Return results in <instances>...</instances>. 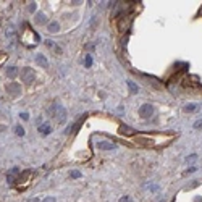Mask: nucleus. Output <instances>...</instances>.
I'll use <instances>...</instances> for the list:
<instances>
[{
	"instance_id": "a211bd4d",
	"label": "nucleus",
	"mask_w": 202,
	"mask_h": 202,
	"mask_svg": "<svg viewBox=\"0 0 202 202\" xmlns=\"http://www.w3.org/2000/svg\"><path fill=\"white\" fill-rule=\"evenodd\" d=\"M15 131H16V134H18V136H25V129H23L21 126H16Z\"/></svg>"
},
{
	"instance_id": "9d476101",
	"label": "nucleus",
	"mask_w": 202,
	"mask_h": 202,
	"mask_svg": "<svg viewBox=\"0 0 202 202\" xmlns=\"http://www.w3.org/2000/svg\"><path fill=\"white\" fill-rule=\"evenodd\" d=\"M36 63L39 65V66H42V68H47V66H49V63H47V58L44 57L42 53L36 55Z\"/></svg>"
},
{
	"instance_id": "0eeeda50",
	"label": "nucleus",
	"mask_w": 202,
	"mask_h": 202,
	"mask_svg": "<svg viewBox=\"0 0 202 202\" xmlns=\"http://www.w3.org/2000/svg\"><path fill=\"white\" fill-rule=\"evenodd\" d=\"M19 170L18 168H13L12 172H8V176H6V181H8V184H16V181H18L19 178Z\"/></svg>"
},
{
	"instance_id": "aec40b11",
	"label": "nucleus",
	"mask_w": 202,
	"mask_h": 202,
	"mask_svg": "<svg viewBox=\"0 0 202 202\" xmlns=\"http://www.w3.org/2000/svg\"><path fill=\"white\" fill-rule=\"evenodd\" d=\"M42 202H57V199H55V197H45Z\"/></svg>"
},
{
	"instance_id": "dca6fc26",
	"label": "nucleus",
	"mask_w": 202,
	"mask_h": 202,
	"mask_svg": "<svg viewBox=\"0 0 202 202\" xmlns=\"http://www.w3.org/2000/svg\"><path fill=\"white\" fill-rule=\"evenodd\" d=\"M83 120H84V116H81V118L76 121V125L73 126V129H71V131H73V133H78V129H79V126L83 125Z\"/></svg>"
},
{
	"instance_id": "423d86ee",
	"label": "nucleus",
	"mask_w": 202,
	"mask_h": 202,
	"mask_svg": "<svg viewBox=\"0 0 202 202\" xmlns=\"http://www.w3.org/2000/svg\"><path fill=\"white\" fill-rule=\"evenodd\" d=\"M139 115L142 116V118H150V116L154 115V107L149 104H144L141 108H139Z\"/></svg>"
},
{
	"instance_id": "2eb2a0df",
	"label": "nucleus",
	"mask_w": 202,
	"mask_h": 202,
	"mask_svg": "<svg viewBox=\"0 0 202 202\" xmlns=\"http://www.w3.org/2000/svg\"><path fill=\"white\" fill-rule=\"evenodd\" d=\"M45 21H47V18H45L44 13H39V15L36 16V23H37V25H44Z\"/></svg>"
},
{
	"instance_id": "9b49d317",
	"label": "nucleus",
	"mask_w": 202,
	"mask_h": 202,
	"mask_svg": "<svg viewBox=\"0 0 202 202\" xmlns=\"http://www.w3.org/2000/svg\"><path fill=\"white\" fill-rule=\"evenodd\" d=\"M50 131H52V128H50V125H49V123H42V125L39 126V133H40L42 136L50 134Z\"/></svg>"
},
{
	"instance_id": "f3484780",
	"label": "nucleus",
	"mask_w": 202,
	"mask_h": 202,
	"mask_svg": "<svg viewBox=\"0 0 202 202\" xmlns=\"http://www.w3.org/2000/svg\"><path fill=\"white\" fill-rule=\"evenodd\" d=\"M196 107H197L196 104H188L186 107H184V112H194V110H196Z\"/></svg>"
},
{
	"instance_id": "393cba45",
	"label": "nucleus",
	"mask_w": 202,
	"mask_h": 202,
	"mask_svg": "<svg viewBox=\"0 0 202 202\" xmlns=\"http://www.w3.org/2000/svg\"><path fill=\"white\" fill-rule=\"evenodd\" d=\"M21 118H23V120H28L29 115H28V113H21Z\"/></svg>"
},
{
	"instance_id": "ddd939ff",
	"label": "nucleus",
	"mask_w": 202,
	"mask_h": 202,
	"mask_svg": "<svg viewBox=\"0 0 202 202\" xmlns=\"http://www.w3.org/2000/svg\"><path fill=\"white\" fill-rule=\"evenodd\" d=\"M126 84H128V87H129V92H131V94H138L139 87L136 86V84L133 83V81H126Z\"/></svg>"
},
{
	"instance_id": "b1692460",
	"label": "nucleus",
	"mask_w": 202,
	"mask_h": 202,
	"mask_svg": "<svg viewBox=\"0 0 202 202\" xmlns=\"http://www.w3.org/2000/svg\"><path fill=\"white\" fill-rule=\"evenodd\" d=\"M201 126H202V121H197V123H196V125H194V128H196V129H197V128H201Z\"/></svg>"
},
{
	"instance_id": "a878e982",
	"label": "nucleus",
	"mask_w": 202,
	"mask_h": 202,
	"mask_svg": "<svg viewBox=\"0 0 202 202\" xmlns=\"http://www.w3.org/2000/svg\"><path fill=\"white\" fill-rule=\"evenodd\" d=\"M28 202H39V199H37V197H34V199H31V201H28Z\"/></svg>"
},
{
	"instance_id": "5701e85b",
	"label": "nucleus",
	"mask_w": 202,
	"mask_h": 202,
	"mask_svg": "<svg viewBox=\"0 0 202 202\" xmlns=\"http://www.w3.org/2000/svg\"><path fill=\"white\" fill-rule=\"evenodd\" d=\"M36 10V3H32V5H29V12H34Z\"/></svg>"
},
{
	"instance_id": "f8f14e48",
	"label": "nucleus",
	"mask_w": 202,
	"mask_h": 202,
	"mask_svg": "<svg viewBox=\"0 0 202 202\" xmlns=\"http://www.w3.org/2000/svg\"><path fill=\"white\" fill-rule=\"evenodd\" d=\"M16 74H18V70H16V66L6 68V76H8V78H15Z\"/></svg>"
},
{
	"instance_id": "f257e3e1",
	"label": "nucleus",
	"mask_w": 202,
	"mask_h": 202,
	"mask_svg": "<svg viewBox=\"0 0 202 202\" xmlns=\"http://www.w3.org/2000/svg\"><path fill=\"white\" fill-rule=\"evenodd\" d=\"M49 115L53 116L60 125H63V123L66 121V110H65L61 105H53V107H50L49 108Z\"/></svg>"
},
{
	"instance_id": "1a4fd4ad",
	"label": "nucleus",
	"mask_w": 202,
	"mask_h": 202,
	"mask_svg": "<svg viewBox=\"0 0 202 202\" xmlns=\"http://www.w3.org/2000/svg\"><path fill=\"white\" fill-rule=\"evenodd\" d=\"M118 133H120V134H123V136H133L136 131L133 128H129V126H120Z\"/></svg>"
},
{
	"instance_id": "4468645a",
	"label": "nucleus",
	"mask_w": 202,
	"mask_h": 202,
	"mask_svg": "<svg viewBox=\"0 0 202 202\" xmlns=\"http://www.w3.org/2000/svg\"><path fill=\"white\" fill-rule=\"evenodd\" d=\"M47 29H49L50 32H57V31L60 29V25H58L57 21H52V23H50L49 26H47Z\"/></svg>"
},
{
	"instance_id": "4be33fe9",
	"label": "nucleus",
	"mask_w": 202,
	"mask_h": 202,
	"mask_svg": "<svg viewBox=\"0 0 202 202\" xmlns=\"http://www.w3.org/2000/svg\"><path fill=\"white\" fill-rule=\"evenodd\" d=\"M71 176H73V178H79L81 173H79V172H74V173H71Z\"/></svg>"
},
{
	"instance_id": "f03ea898",
	"label": "nucleus",
	"mask_w": 202,
	"mask_h": 202,
	"mask_svg": "<svg viewBox=\"0 0 202 202\" xmlns=\"http://www.w3.org/2000/svg\"><path fill=\"white\" fill-rule=\"evenodd\" d=\"M31 180H32V172H31V170L21 172V175H19V178H18V181H16V186H18V189H26V188L29 186Z\"/></svg>"
},
{
	"instance_id": "39448f33",
	"label": "nucleus",
	"mask_w": 202,
	"mask_h": 202,
	"mask_svg": "<svg viewBox=\"0 0 202 202\" xmlns=\"http://www.w3.org/2000/svg\"><path fill=\"white\" fill-rule=\"evenodd\" d=\"M6 92H8L12 97H18V95L21 94V84H18V83L6 84Z\"/></svg>"
},
{
	"instance_id": "20e7f679",
	"label": "nucleus",
	"mask_w": 202,
	"mask_h": 202,
	"mask_svg": "<svg viewBox=\"0 0 202 202\" xmlns=\"http://www.w3.org/2000/svg\"><path fill=\"white\" fill-rule=\"evenodd\" d=\"M36 79V74L31 68H23L21 70V81H25L26 84H31L32 81Z\"/></svg>"
},
{
	"instance_id": "6ab92c4d",
	"label": "nucleus",
	"mask_w": 202,
	"mask_h": 202,
	"mask_svg": "<svg viewBox=\"0 0 202 202\" xmlns=\"http://www.w3.org/2000/svg\"><path fill=\"white\" fill-rule=\"evenodd\" d=\"M84 65H86V66H91V65H92V58L91 57H86V60H84Z\"/></svg>"
},
{
	"instance_id": "6e6552de",
	"label": "nucleus",
	"mask_w": 202,
	"mask_h": 202,
	"mask_svg": "<svg viewBox=\"0 0 202 202\" xmlns=\"http://www.w3.org/2000/svg\"><path fill=\"white\" fill-rule=\"evenodd\" d=\"M97 147L102 150H112V149H115V144L113 142H108V141H99Z\"/></svg>"
},
{
	"instance_id": "7ed1b4c3",
	"label": "nucleus",
	"mask_w": 202,
	"mask_h": 202,
	"mask_svg": "<svg viewBox=\"0 0 202 202\" xmlns=\"http://www.w3.org/2000/svg\"><path fill=\"white\" fill-rule=\"evenodd\" d=\"M134 142L138 146H144V147H154V146L157 144L155 138H152L150 134H139V136H136Z\"/></svg>"
},
{
	"instance_id": "412c9836",
	"label": "nucleus",
	"mask_w": 202,
	"mask_h": 202,
	"mask_svg": "<svg viewBox=\"0 0 202 202\" xmlns=\"http://www.w3.org/2000/svg\"><path fill=\"white\" fill-rule=\"evenodd\" d=\"M5 58H6V55H5L3 52H0V65H2L3 61H5Z\"/></svg>"
}]
</instances>
